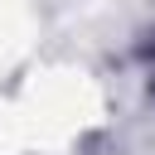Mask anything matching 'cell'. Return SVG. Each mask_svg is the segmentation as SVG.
<instances>
[{"instance_id":"obj_1","label":"cell","mask_w":155,"mask_h":155,"mask_svg":"<svg viewBox=\"0 0 155 155\" xmlns=\"http://www.w3.org/2000/svg\"><path fill=\"white\" fill-rule=\"evenodd\" d=\"M150 82H155V78H150Z\"/></svg>"}]
</instances>
